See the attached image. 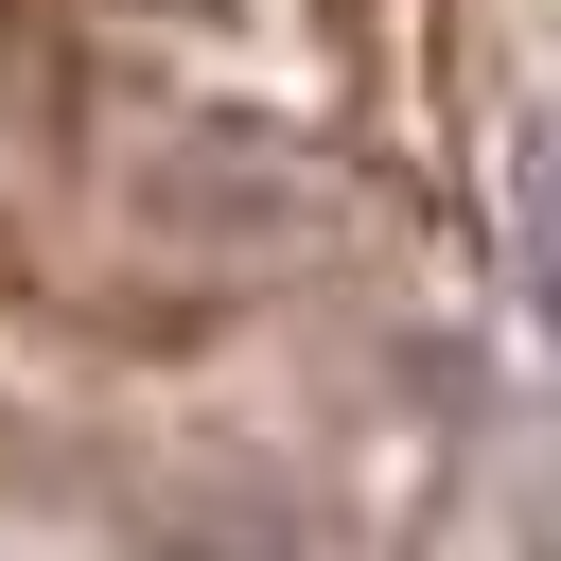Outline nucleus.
<instances>
[{
	"label": "nucleus",
	"mask_w": 561,
	"mask_h": 561,
	"mask_svg": "<svg viewBox=\"0 0 561 561\" xmlns=\"http://www.w3.org/2000/svg\"><path fill=\"white\" fill-rule=\"evenodd\" d=\"M508 263H526V316H543V351H561V123L508 140Z\"/></svg>",
	"instance_id": "1"
}]
</instances>
